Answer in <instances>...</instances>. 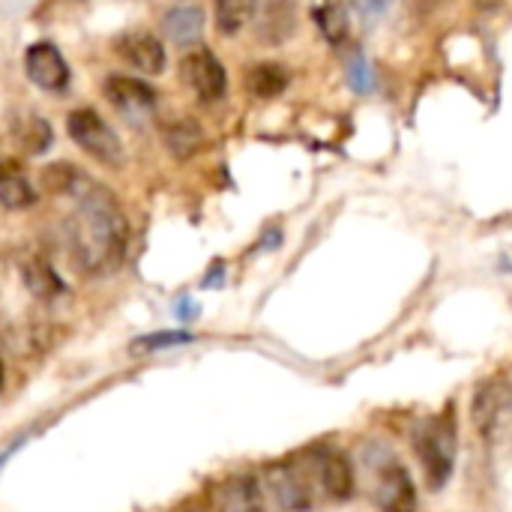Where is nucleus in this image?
<instances>
[{"mask_svg":"<svg viewBox=\"0 0 512 512\" xmlns=\"http://www.w3.org/2000/svg\"><path fill=\"white\" fill-rule=\"evenodd\" d=\"M312 15L318 21V30L327 36V42L342 45L348 39L351 24H348V9L345 6H315Z\"/></svg>","mask_w":512,"mask_h":512,"instance_id":"obj_20","label":"nucleus"},{"mask_svg":"<svg viewBox=\"0 0 512 512\" xmlns=\"http://www.w3.org/2000/svg\"><path fill=\"white\" fill-rule=\"evenodd\" d=\"M288 87V69L279 63H255L246 75V90L255 99H276Z\"/></svg>","mask_w":512,"mask_h":512,"instance_id":"obj_17","label":"nucleus"},{"mask_svg":"<svg viewBox=\"0 0 512 512\" xmlns=\"http://www.w3.org/2000/svg\"><path fill=\"white\" fill-rule=\"evenodd\" d=\"M315 477L318 492H324L330 501H348L354 495V468L345 453L339 450H315Z\"/></svg>","mask_w":512,"mask_h":512,"instance_id":"obj_10","label":"nucleus"},{"mask_svg":"<svg viewBox=\"0 0 512 512\" xmlns=\"http://www.w3.org/2000/svg\"><path fill=\"white\" fill-rule=\"evenodd\" d=\"M456 447H459V435H456V417L453 411L447 414H435L429 420H423L414 432V450L417 459L423 465V477L426 486L432 492L444 489L453 468H456Z\"/></svg>","mask_w":512,"mask_h":512,"instance_id":"obj_2","label":"nucleus"},{"mask_svg":"<svg viewBox=\"0 0 512 512\" xmlns=\"http://www.w3.org/2000/svg\"><path fill=\"white\" fill-rule=\"evenodd\" d=\"M255 3L249 0H222L216 3V24L222 33H237L240 27H246L255 15Z\"/></svg>","mask_w":512,"mask_h":512,"instance_id":"obj_21","label":"nucleus"},{"mask_svg":"<svg viewBox=\"0 0 512 512\" xmlns=\"http://www.w3.org/2000/svg\"><path fill=\"white\" fill-rule=\"evenodd\" d=\"M69 198L75 201V210L66 219V240L78 270L87 276L114 273L129 246V225L120 201L90 177Z\"/></svg>","mask_w":512,"mask_h":512,"instance_id":"obj_1","label":"nucleus"},{"mask_svg":"<svg viewBox=\"0 0 512 512\" xmlns=\"http://www.w3.org/2000/svg\"><path fill=\"white\" fill-rule=\"evenodd\" d=\"M0 387H3V360H0Z\"/></svg>","mask_w":512,"mask_h":512,"instance_id":"obj_24","label":"nucleus"},{"mask_svg":"<svg viewBox=\"0 0 512 512\" xmlns=\"http://www.w3.org/2000/svg\"><path fill=\"white\" fill-rule=\"evenodd\" d=\"M264 486H267V492L276 498V504L285 512L312 510V504H315V489H318L312 453H306V456H300V459L273 462V465L264 471Z\"/></svg>","mask_w":512,"mask_h":512,"instance_id":"obj_3","label":"nucleus"},{"mask_svg":"<svg viewBox=\"0 0 512 512\" xmlns=\"http://www.w3.org/2000/svg\"><path fill=\"white\" fill-rule=\"evenodd\" d=\"M512 408V384L507 378H492V381H483L480 390L474 393V402H471V417H474V426L483 438H495L507 420Z\"/></svg>","mask_w":512,"mask_h":512,"instance_id":"obj_6","label":"nucleus"},{"mask_svg":"<svg viewBox=\"0 0 512 512\" xmlns=\"http://www.w3.org/2000/svg\"><path fill=\"white\" fill-rule=\"evenodd\" d=\"M375 504L381 512H417V489L411 474L399 462H387L378 471Z\"/></svg>","mask_w":512,"mask_h":512,"instance_id":"obj_9","label":"nucleus"},{"mask_svg":"<svg viewBox=\"0 0 512 512\" xmlns=\"http://www.w3.org/2000/svg\"><path fill=\"white\" fill-rule=\"evenodd\" d=\"M24 72L36 87L51 93L66 90L69 84V63L54 42H33L24 51Z\"/></svg>","mask_w":512,"mask_h":512,"instance_id":"obj_8","label":"nucleus"},{"mask_svg":"<svg viewBox=\"0 0 512 512\" xmlns=\"http://www.w3.org/2000/svg\"><path fill=\"white\" fill-rule=\"evenodd\" d=\"M66 132L96 162H102V165H120L123 162V144H120L117 132L93 108L72 111L66 117Z\"/></svg>","mask_w":512,"mask_h":512,"instance_id":"obj_4","label":"nucleus"},{"mask_svg":"<svg viewBox=\"0 0 512 512\" xmlns=\"http://www.w3.org/2000/svg\"><path fill=\"white\" fill-rule=\"evenodd\" d=\"M261 12V24H258V36L267 42H282L285 36H291L294 30V9L285 3H270Z\"/></svg>","mask_w":512,"mask_h":512,"instance_id":"obj_19","label":"nucleus"},{"mask_svg":"<svg viewBox=\"0 0 512 512\" xmlns=\"http://www.w3.org/2000/svg\"><path fill=\"white\" fill-rule=\"evenodd\" d=\"M204 144V129L192 117H177L165 126V147L177 159H189L201 150Z\"/></svg>","mask_w":512,"mask_h":512,"instance_id":"obj_16","label":"nucleus"},{"mask_svg":"<svg viewBox=\"0 0 512 512\" xmlns=\"http://www.w3.org/2000/svg\"><path fill=\"white\" fill-rule=\"evenodd\" d=\"M162 27L174 45H192L204 33V9L201 6H174L165 12Z\"/></svg>","mask_w":512,"mask_h":512,"instance_id":"obj_13","label":"nucleus"},{"mask_svg":"<svg viewBox=\"0 0 512 512\" xmlns=\"http://www.w3.org/2000/svg\"><path fill=\"white\" fill-rule=\"evenodd\" d=\"M117 54L144 75H159L165 69V45L150 30H129L117 39Z\"/></svg>","mask_w":512,"mask_h":512,"instance_id":"obj_11","label":"nucleus"},{"mask_svg":"<svg viewBox=\"0 0 512 512\" xmlns=\"http://www.w3.org/2000/svg\"><path fill=\"white\" fill-rule=\"evenodd\" d=\"M216 512H270L261 483L249 474H234L216 489Z\"/></svg>","mask_w":512,"mask_h":512,"instance_id":"obj_12","label":"nucleus"},{"mask_svg":"<svg viewBox=\"0 0 512 512\" xmlns=\"http://www.w3.org/2000/svg\"><path fill=\"white\" fill-rule=\"evenodd\" d=\"M12 138L18 141V147L30 156H39L51 147L54 141V132H51V123L39 114H21L12 120Z\"/></svg>","mask_w":512,"mask_h":512,"instance_id":"obj_14","label":"nucleus"},{"mask_svg":"<svg viewBox=\"0 0 512 512\" xmlns=\"http://www.w3.org/2000/svg\"><path fill=\"white\" fill-rule=\"evenodd\" d=\"M348 84L357 90V93H369L375 87V72H372V63L357 51L348 63Z\"/></svg>","mask_w":512,"mask_h":512,"instance_id":"obj_22","label":"nucleus"},{"mask_svg":"<svg viewBox=\"0 0 512 512\" xmlns=\"http://www.w3.org/2000/svg\"><path fill=\"white\" fill-rule=\"evenodd\" d=\"M102 93L129 120H141V117H150L156 111V90L144 78L108 75L105 84H102Z\"/></svg>","mask_w":512,"mask_h":512,"instance_id":"obj_7","label":"nucleus"},{"mask_svg":"<svg viewBox=\"0 0 512 512\" xmlns=\"http://www.w3.org/2000/svg\"><path fill=\"white\" fill-rule=\"evenodd\" d=\"M0 204L6 210H27L36 204V192H33L30 180L15 165L0 168Z\"/></svg>","mask_w":512,"mask_h":512,"instance_id":"obj_18","label":"nucleus"},{"mask_svg":"<svg viewBox=\"0 0 512 512\" xmlns=\"http://www.w3.org/2000/svg\"><path fill=\"white\" fill-rule=\"evenodd\" d=\"M192 339L195 336H189V333H153V336L138 339L135 348H171V345H186Z\"/></svg>","mask_w":512,"mask_h":512,"instance_id":"obj_23","label":"nucleus"},{"mask_svg":"<svg viewBox=\"0 0 512 512\" xmlns=\"http://www.w3.org/2000/svg\"><path fill=\"white\" fill-rule=\"evenodd\" d=\"M21 279H24L27 291L33 297H39V300H54V297H60L66 291V285L57 276V270L48 261H42V258H27L21 264Z\"/></svg>","mask_w":512,"mask_h":512,"instance_id":"obj_15","label":"nucleus"},{"mask_svg":"<svg viewBox=\"0 0 512 512\" xmlns=\"http://www.w3.org/2000/svg\"><path fill=\"white\" fill-rule=\"evenodd\" d=\"M180 78L201 102H219L228 93V72L210 48L186 51L180 60Z\"/></svg>","mask_w":512,"mask_h":512,"instance_id":"obj_5","label":"nucleus"}]
</instances>
